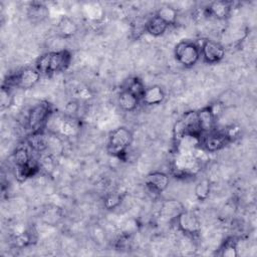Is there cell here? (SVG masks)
I'll return each mask as SVG.
<instances>
[{
  "label": "cell",
  "mask_w": 257,
  "mask_h": 257,
  "mask_svg": "<svg viewBox=\"0 0 257 257\" xmlns=\"http://www.w3.org/2000/svg\"><path fill=\"white\" fill-rule=\"evenodd\" d=\"M210 190H211V185L209 180L203 179L199 183H197L195 187V195L198 200L205 201L210 195Z\"/></svg>",
  "instance_id": "cell-23"
},
{
  "label": "cell",
  "mask_w": 257,
  "mask_h": 257,
  "mask_svg": "<svg viewBox=\"0 0 257 257\" xmlns=\"http://www.w3.org/2000/svg\"><path fill=\"white\" fill-rule=\"evenodd\" d=\"M165 99V91L160 85H152L146 87L142 100L147 105H157Z\"/></svg>",
  "instance_id": "cell-14"
},
{
  "label": "cell",
  "mask_w": 257,
  "mask_h": 257,
  "mask_svg": "<svg viewBox=\"0 0 257 257\" xmlns=\"http://www.w3.org/2000/svg\"><path fill=\"white\" fill-rule=\"evenodd\" d=\"M28 147V146H27ZM26 146H20L16 149L15 153H14V162L16 167L18 166H24L26 164H28L30 162V160L32 159V156L29 153V150Z\"/></svg>",
  "instance_id": "cell-22"
},
{
  "label": "cell",
  "mask_w": 257,
  "mask_h": 257,
  "mask_svg": "<svg viewBox=\"0 0 257 257\" xmlns=\"http://www.w3.org/2000/svg\"><path fill=\"white\" fill-rule=\"evenodd\" d=\"M197 114H198V119H199L200 127L202 130L203 135L215 130L216 117L214 116L210 105L197 110Z\"/></svg>",
  "instance_id": "cell-13"
},
{
  "label": "cell",
  "mask_w": 257,
  "mask_h": 257,
  "mask_svg": "<svg viewBox=\"0 0 257 257\" xmlns=\"http://www.w3.org/2000/svg\"><path fill=\"white\" fill-rule=\"evenodd\" d=\"M200 51L204 62L209 64L220 62L225 57L226 52L222 44L211 39H204L202 41Z\"/></svg>",
  "instance_id": "cell-9"
},
{
  "label": "cell",
  "mask_w": 257,
  "mask_h": 257,
  "mask_svg": "<svg viewBox=\"0 0 257 257\" xmlns=\"http://www.w3.org/2000/svg\"><path fill=\"white\" fill-rule=\"evenodd\" d=\"M203 164L198 160L195 153L176 152L173 160V174L176 177H193L202 170Z\"/></svg>",
  "instance_id": "cell-3"
},
{
  "label": "cell",
  "mask_w": 257,
  "mask_h": 257,
  "mask_svg": "<svg viewBox=\"0 0 257 257\" xmlns=\"http://www.w3.org/2000/svg\"><path fill=\"white\" fill-rule=\"evenodd\" d=\"M52 126L55 128V134L58 133L63 137H73L78 133L80 123L74 116L63 115L56 117V119L52 121Z\"/></svg>",
  "instance_id": "cell-10"
},
{
  "label": "cell",
  "mask_w": 257,
  "mask_h": 257,
  "mask_svg": "<svg viewBox=\"0 0 257 257\" xmlns=\"http://www.w3.org/2000/svg\"><path fill=\"white\" fill-rule=\"evenodd\" d=\"M169 176L164 172H152L147 175L145 183L153 193H163L169 186Z\"/></svg>",
  "instance_id": "cell-11"
},
{
  "label": "cell",
  "mask_w": 257,
  "mask_h": 257,
  "mask_svg": "<svg viewBox=\"0 0 257 257\" xmlns=\"http://www.w3.org/2000/svg\"><path fill=\"white\" fill-rule=\"evenodd\" d=\"M176 60L184 67L194 66L201 57L200 46L193 41L183 40L180 41L174 49Z\"/></svg>",
  "instance_id": "cell-5"
},
{
  "label": "cell",
  "mask_w": 257,
  "mask_h": 257,
  "mask_svg": "<svg viewBox=\"0 0 257 257\" xmlns=\"http://www.w3.org/2000/svg\"><path fill=\"white\" fill-rule=\"evenodd\" d=\"M157 17H159L160 19H162L166 24L173 25L176 23L177 21V17H178V11L176 8L169 6V5H165L162 6L161 8H159L155 14Z\"/></svg>",
  "instance_id": "cell-19"
},
{
  "label": "cell",
  "mask_w": 257,
  "mask_h": 257,
  "mask_svg": "<svg viewBox=\"0 0 257 257\" xmlns=\"http://www.w3.org/2000/svg\"><path fill=\"white\" fill-rule=\"evenodd\" d=\"M220 250H221V255L224 257H237L238 256L237 241L234 238H230L226 240Z\"/></svg>",
  "instance_id": "cell-24"
},
{
  "label": "cell",
  "mask_w": 257,
  "mask_h": 257,
  "mask_svg": "<svg viewBox=\"0 0 257 257\" xmlns=\"http://www.w3.org/2000/svg\"><path fill=\"white\" fill-rule=\"evenodd\" d=\"M232 140L228 137L225 130L224 131H212L210 133L204 134L201 138V148L207 153H215L225 146H227Z\"/></svg>",
  "instance_id": "cell-8"
},
{
  "label": "cell",
  "mask_w": 257,
  "mask_h": 257,
  "mask_svg": "<svg viewBox=\"0 0 257 257\" xmlns=\"http://www.w3.org/2000/svg\"><path fill=\"white\" fill-rule=\"evenodd\" d=\"M28 16L33 21H41L47 16V9L42 3L32 2L28 7Z\"/></svg>",
  "instance_id": "cell-21"
},
{
  "label": "cell",
  "mask_w": 257,
  "mask_h": 257,
  "mask_svg": "<svg viewBox=\"0 0 257 257\" xmlns=\"http://www.w3.org/2000/svg\"><path fill=\"white\" fill-rule=\"evenodd\" d=\"M27 146L36 153H43L49 149V137L43 132L31 134L27 140Z\"/></svg>",
  "instance_id": "cell-15"
},
{
  "label": "cell",
  "mask_w": 257,
  "mask_h": 257,
  "mask_svg": "<svg viewBox=\"0 0 257 257\" xmlns=\"http://www.w3.org/2000/svg\"><path fill=\"white\" fill-rule=\"evenodd\" d=\"M123 89L128 90L130 92L135 94L140 100H142V97H143L146 87H145L143 81L139 77L135 76V77H132L126 80L125 86L123 87Z\"/></svg>",
  "instance_id": "cell-20"
},
{
  "label": "cell",
  "mask_w": 257,
  "mask_h": 257,
  "mask_svg": "<svg viewBox=\"0 0 257 257\" xmlns=\"http://www.w3.org/2000/svg\"><path fill=\"white\" fill-rule=\"evenodd\" d=\"M52 113V106L46 100H42L32 106L27 115V126L31 134L43 132Z\"/></svg>",
  "instance_id": "cell-4"
},
{
  "label": "cell",
  "mask_w": 257,
  "mask_h": 257,
  "mask_svg": "<svg viewBox=\"0 0 257 257\" xmlns=\"http://www.w3.org/2000/svg\"><path fill=\"white\" fill-rule=\"evenodd\" d=\"M41 73L36 68L26 67L8 78V86H16L22 89H28L34 86L40 79Z\"/></svg>",
  "instance_id": "cell-7"
},
{
  "label": "cell",
  "mask_w": 257,
  "mask_h": 257,
  "mask_svg": "<svg viewBox=\"0 0 257 257\" xmlns=\"http://www.w3.org/2000/svg\"><path fill=\"white\" fill-rule=\"evenodd\" d=\"M133 134L125 126H119L111 131L108 135L106 150L107 153L118 159L126 154L127 149L132 145Z\"/></svg>",
  "instance_id": "cell-2"
},
{
  "label": "cell",
  "mask_w": 257,
  "mask_h": 257,
  "mask_svg": "<svg viewBox=\"0 0 257 257\" xmlns=\"http://www.w3.org/2000/svg\"><path fill=\"white\" fill-rule=\"evenodd\" d=\"M120 203V197L118 195H115V194H111L109 196H107L105 198V201H104V205L107 209H111V208H114L116 207L118 204Z\"/></svg>",
  "instance_id": "cell-25"
},
{
  "label": "cell",
  "mask_w": 257,
  "mask_h": 257,
  "mask_svg": "<svg viewBox=\"0 0 257 257\" xmlns=\"http://www.w3.org/2000/svg\"><path fill=\"white\" fill-rule=\"evenodd\" d=\"M169 25L166 24L162 19L154 15L150 19H148L145 23V30L152 36L158 37L163 35L168 29Z\"/></svg>",
  "instance_id": "cell-18"
},
{
  "label": "cell",
  "mask_w": 257,
  "mask_h": 257,
  "mask_svg": "<svg viewBox=\"0 0 257 257\" xmlns=\"http://www.w3.org/2000/svg\"><path fill=\"white\" fill-rule=\"evenodd\" d=\"M71 61V53L67 49L42 54L36 61V69L41 74L51 75L67 69Z\"/></svg>",
  "instance_id": "cell-1"
},
{
  "label": "cell",
  "mask_w": 257,
  "mask_h": 257,
  "mask_svg": "<svg viewBox=\"0 0 257 257\" xmlns=\"http://www.w3.org/2000/svg\"><path fill=\"white\" fill-rule=\"evenodd\" d=\"M232 3L227 1H215L212 2L207 8L208 16H213L218 20L227 19L231 13Z\"/></svg>",
  "instance_id": "cell-12"
},
{
  "label": "cell",
  "mask_w": 257,
  "mask_h": 257,
  "mask_svg": "<svg viewBox=\"0 0 257 257\" xmlns=\"http://www.w3.org/2000/svg\"><path fill=\"white\" fill-rule=\"evenodd\" d=\"M77 24L68 16H63L56 25V30L59 36L62 38H69L77 32Z\"/></svg>",
  "instance_id": "cell-17"
},
{
  "label": "cell",
  "mask_w": 257,
  "mask_h": 257,
  "mask_svg": "<svg viewBox=\"0 0 257 257\" xmlns=\"http://www.w3.org/2000/svg\"><path fill=\"white\" fill-rule=\"evenodd\" d=\"M177 228L188 236H197L201 232V222L198 216L191 212L183 210L175 217Z\"/></svg>",
  "instance_id": "cell-6"
},
{
  "label": "cell",
  "mask_w": 257,
  "mask_h": 257,
  "mask_svg": "<svg viewBox=\"0 0 257 257\" xmlns=\"http://www.w3.org/2000/svg\"><path fill=\"white\" fill-rule=\"evenodd\" d=\"M140 99L126 89H121L117 96V103L124 111H134L140 103Z\"/></svg>",
  "instance_id": "cell-16"
}]
</instances>
